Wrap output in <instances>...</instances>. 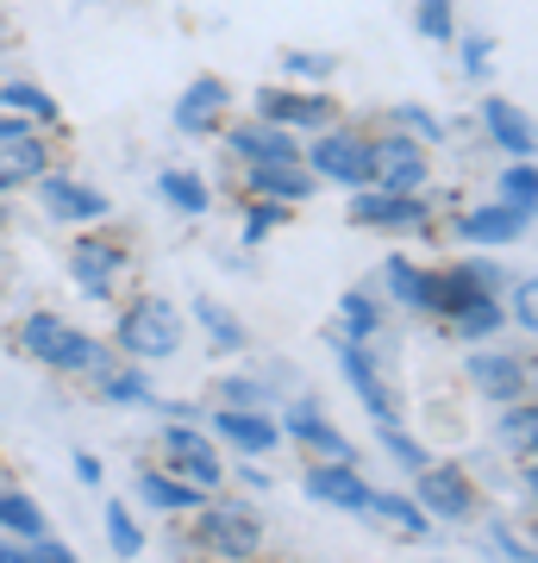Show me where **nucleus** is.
Returning <instances> with one entry per match:
<instances>
[{"instance_id": "nucleus-47", "label": "nucleus", "mask_w": 538, "mask_h": 563, "mask_svg": "<svg viewBox=\"0 0 538 563\" xmlns=\"http://www.w3.org/2000/svg\"><path fill=\"white\" fill-rule=\"evenodd\" d=\"M0 239H7V207H0Z\"/></svg>"}, {"instance_id": "nucleus-6", "label": "nucleus", "mask_w": 538, "mask_h": 563, "mask_svg": "<svg viewBox=\"0 0 538 563\" xmlns=\"http://www.w3.org/2000/svg\"><path fill=\"white\" fill-rule=\"evenodd\" d=\"M426 176H432V144L407 139L400 125L370 132V188H388V195H426Z\"/></svg>"}, {"instance_id": "nucleus-30", "label": "nucleus", "mask_w": 538, "mask_h": 563, "mask_svg": "<svg viewBox=\"0 0 538 563\" xmlns=\"http://www.w3.org/2000/svg\"><path fill=\"white\" fill-rule=\"evenodd\" d=\"M0 539H13V544L44 539V507L32 495H20V488H0Z\"/></svg>"}, {"instance_id": "nucleus-11", "label": "nucleus", "mask_w": 538, "mask_h": 563, "mask_svg": "<svg viewBox=\"0 0 538 563\" xmlns=\"http://www.w3.org/2000/svg\"><path fill=\"white\" fill-rule=\"evenodd\" d=\"M282 439H295L300 451H307V457H326V463H358V444L344 439L339 426L326 420V407L314 401V395H300L295 407H288V413H282Z\"/></svg>"}, {"instance_id": "nucleus-23", "label": "nucleus", "mask_w": 538, "mask_h": 563, "mask_svg": "<svg viewBox=\"0 0 538 563\" xmlns=\"http://www.w3.org/2000/svg\"><path fill=\"white\" fill-rule=\"evenodd\" d=\"M451 232H458V244H488V251H495V244L526 239V232H532V220H526V213H514L507 201H495V207H470Z\"/></svg>"}, {"instance_id": "nucleus-36", "label": "nucleus", "mask_w": 538, "mask_h": 563, "mask_svg": "<svg viewBox=\"0 0 538 563\" xmlns=\"http://www.w3.org/2000/svg\"><path fill=\"white\" fill-rule=\"evenodd\" d=\"M288 213H295V207H282V201H263V195H244V244H263V239H276L282 225H288Z\"/></svg>"}, {"instance_id": "nucleus-18", "label": "nucleus", "mask_w": 538, "mask_h": 563, "mask_svg": "<svg viewBox=\"0 0 538 563\" xmlns=\"http://www.w3.org/2000/svg\"><path fill=\"white\" fill-rule=\"evenodd\" d=\"M207 420H213V439H226L232 451H244V457H270L282 444V426H276L270 407H213Z\"/></svg>"}, {"instance_id": "nucleus-8", "label": "nucleus", "mask_w": 538, "mask_h": 563, "mask_svg": "<svg viewBox=\"0 0 538 563\" xmlns=\"http://www.w3.org/2000/svg\"><path fill=\"white\" fill-rule=\"evenodd\" d=\"M251 113H257V120H270V125H282V132H295V139L326 132L332 120H344L339 101H332L326 88H295V81H270V88H257Z\"/></svg>"}, {"instance_id": "nucleus-4", "label": "nucleus", "mask_w": 538, "mask_h": 563, "mask_svg": "<svg viewBox=\"0 0 538 563\" xmlns=\"http://www.w3.org/2000/svg\"><path fill=\"white\" fill-rule=\"evenodd\" d=\"M195 551H207L213 563H251L263 558V520L251 501H226L207 495L195 507Z\"/></svg>"}, {"instance_id": "nucleus-15", "label": "nucleus", "mask_w": 538, "mask_h": 563, "mask_svg": "<svg viewBox=\"0 0 538 563\" xmlns=\"http://www.w3.org/2000/svg\"><path fill=\"white\" fill-rule=\"evenodd\" d=\"M220 139H226V151H232L239 169H251V163H300V139H295V132L257 120V113H251V120H226Z\"/></svg>"}, {"instance_id": "nucleus-14", "label": "nucleus", "mask_w": 538, "mask_h": 563, "mask_svg": "<svg viewBox=\"0 0 538 563\" xmlns=\"http://www.w3.org/2000/svg\"><path fill=\"white\" fill-rule=\"evenodd\" d=\"M226 113H232V81L226 76H195L176 95V107H169V120H176L182 139H213L226 125Z\"/></svg>"}, {"instance_id": "nucleus-27", "label": "nucleus", "mask_w": 538, "mask_h": 563, "mask_svg": "<svg viewBox=\"0 0 538 563\" xmlns=\"http://www.w3.org/2000/svg\"><path fill=\"white\" fill-rule=\"evenodd\" d=\"M139 501H144V507H157V514H195L207 495H200L195 483L169 476V470H139Z\"/></svg>"}, {"instance_id": "nucleus-34", "label": "nucleus", "mask_w": 538, "mask_h": 563, "mask_svg": "<svg viewBox=\"0 0 538 563\" xmlns=\"http://www.w3.org/2000/svg\"><path fill=\"white\" fill-rule=\"evenodd\" d=\"M532 439H538L532 395H526V401H507V407H501V444H507V451H519V463H532Z\"/></svg>"}, {"instance_id": "nucleus-33", "label": "nucleus", "mask_w": 538, "mask_h": 563, "mask_svg": "<svg viewBox=\"0 0 538 563\" xmlns=\"http://www.w3.org/2000/svg\"><path fill=\"white\" fill-rule=\"evenodd\" d=\"M276 69H282V81H295V88H326V81L339 76V57H332V51H282Z\"/></svg>"}, {"instance_id": "nucleus-48", "label": "nucleus", "mask_w": 538, "mask_h": 563, "mask_svg": "<svg viewBox=\"0 0 538 563\" xmlns=\"http://www.w3.org/2000/svg\"><path fill=\"white\" fill-rule=\"evenodd\" d=\"M251 563H257V558H251Z\"/></svg>"}, {"instance_id": "nucleus-1", "label": "nucleus", "mask_w": 538, "mask_h": 563, "mask_svg": "<svg viewBox=\"0 0 538 563\" xmlns=\"http://www.w3.org/2000/svg\"><path fill=\"white\" fill-rule=\"evenodd\" d=\"M182 339H188V325H182V307L169 301V295H132V301H120V313H113L107 351H120V357H132V363H163V357L182 351Z\"/></svg>"}, {"instance_id": "nucleus-35", "label": "nucleus", "mask_w": 538, "mask_h": 563, "mask_svg": "<svg viewBox=\"0 0 538 563\" xmlns=\"http://www.w3.org/2000/svg\"><path fill=\"white\" fill-rule=\"evenodd\" d=\"M501 201L514 207V213H526V220L538 213V176H532V157H507V169H501Z\"/></svg>"}, {"instance_id": "nucleus-46", "label": "nucleus", "mask_w": 538, "mask_h": 563, "mask_svg": "<svg viewBox=\"0 0 538 563\" xmlns=\"http://www.w3.org/2000/svg\"><path fill=\"white\" fill-rule=\"evenodd\" d=\"M76 483H88V488L100 483V457H88V451H76Z\"/></svg>"}, {"instance_id": "nucleus-40", "label": "nucleus", "mask_w": 538, "mask_h": 563, "mask_svg": "<svg viewBox=\"0 0 538 563\" xmlns=\"http://www.w3.org/2000/svg\"><path fill=\"white\" fill-rule=\"evenodd\" d=\"M100 520H107V544H113V558H139V551H144L139 520H132L120 501H107V514H100Z\"/></svg>"}, {"instance_id": "nucleus-7", "label": "nucleus", "mask_w": 538, "mask_h": 563, "mask_svg": "<svg viewBox=\"0 0 538 563\" xmlns=\"http://www.w3.org/2000/svg\"><path fill=\"white\" fill-rule=\"evenodd\" d=\"M157 444H163V470H169V476L195 483L200 495H220V488H226V457H220V444H213V432H200L195 420H169Z\"/></svg>"}, {"instance_id": "nucleus-38", "label": "nucleus", "mask_w": 538, "mask_h": 563, "mask_svg": "<svg viewBox=\"0 0 538 563\" xmlns=\"http://www.w3.org/2000/svg\"><path fill=\"white\" fill-rule=\"evenodd\" d=\"M388 125H400V132H407V139H419V144H444V120L432 113V107H419V101L388 107Z\"/></svg>"}, {"instance_id": "nucleus-41", "label": "nucleus", "mask_w": 538, "mask_h": 563, "mask_svg": "<svg viewBox=\"0 0 538 563\" xmlns=\"http://www.w3.org/2000/svg\"><path fill=\"white\" fill-rule=\"evenodd\" d=\"M376 439H382V451H388V457H395L400 470H407V476L432 463V451H426L419 439H407V432H400V420H395V426H376Z\"/></svg>"}, {"instance_id": "nucleus-3", "label": "nucleus", "mask_w": 538, "mask_h": 563, "mask_svg": "<svg viewBox=\"0 0 538 563\" xmlns=\"http://www.w3.org/2000/svg\"><path fill=\"white\" fill-rule=\"evenodd\" d=\"M132 276V244L113 232V225H81L76 244H69V282H76L81 301H113Z\"/></svg>"}, {"instance_id": "nucleus-31", "label": "nucleus", "mask_w": 538, "mask_h": 563, "mask_svg": "<svg viewBox=\"0 0 538 563\" xmlns=\"http://www.w3.org/2000/svg\"><path fill=\"white\" fill-rule=\"evenodd\" d=\"M339 339H358V344H370L382 332V301L370 295V288H344L339 295Z\"/></svg>"}, {"instance_id": "nucleus-25", "label": "nucleus", "mask_w": 538, "mask_h": 563, "mask_svg": "<svg viewBox=\"0 0 538 563\" xmlns=\"http://www.w3.org/2000/svg\"><path fill=\"white\" fill-rule=\"evenodd\" d=\"M0 113L39 125V132H57V125H63V107L44 95L39 81H0Z\"/></svg>"}, {"instance_id": "nucleus-13", "label": "nucleus", "mask_w": 538, "mask_h": 563, "mask_svg": "<svg viewBox=\"0 0 538 563\" xmlns=\"http://www.w3.org/2000/svg\"><path fill=\"white\" fill-rule=\"evenodd\" d=\"M32 195H39L44 220H57V225H100V220H107V195L88 188V181H76L69 169L39 176V181H32Z\"/></svg>"}, {"instance_id": "nucleus-22", "label": "nucleus", "mask_w": 538, "mask_h": 563, "mask_svg": "<svg viewBox=\"0 0 538 563\" xmlns=\"http://www.w3.org/2000/svg\"><path fill=\"white\" fill-rule=\"evenodd\" d=\"M314 169L307 163H251L244 169V195H263V201H282V207H300L314 201Z\"/></svg>"}, {"instance_id": "nucleus-16", "label": "nucleus", "mask_w": 538, "mask_h": 563, "mask_svg": "<svg viewBox=\"0 0 538 563\" xmlns=\"http://www.w3.org/2000/svg\"><path fill=\"white\" fill-rule=\"evenodd\" d=\"M51 169H57L51 132L25 125V132H7V139H0V195H20V188H32L39 176H51Z\"/></svg>"}, {"instance_id": "nucleus-29", "label": "nucleus", "mask_w": 538, "mask_h": 563, "mask_svg": "<svg viewBox=\"0 0 538 563\" xmlns=\"http://www.w3.org/2000/svg\"><path fill=\"white\" fill-rule=\"evenodd\" d=\"M195 320H200V332H207V344H213L220 357H239L244 344H251V332L239 325V313H226L213 295H200V301H195Z\"/></svg>"}, {"instance_id": "nucleus-26", "label": "nucleus", "mask_w": 538, "mask_h": 563, "mask_svg": "<svg viewBox=\"0 0 538 563\" xmlns=\"http://www.w3.org/2000/svg\"><path fill=\"white\" fill-rule=\"evenodd\" d=\"M157 195H163V207H176L182 220L213 213V188H207L200 169H157Z\"/></svg>"}, {"instance_id": "nucleus-19", "label": "nucleus", "mask_w": 538, "mask_h": 563, "mask_svg": "<svg viewBox=\"0 0 538 563\" xmlns=\"http://www.w3.org/2000/svg\"><path fill=\"white\" fill-rule=\"evenodd\" d=\"M339 363H344V383L358 388L363 407H370V420H376V426H395V420H400V401L382 388L376 351H370V344H358V339H339Z\"/></svg>"}, {"instance_id": "nucleus-5", "label": "nucleus", "mask_w": 538, "mask_h": 563, "mask_svg": "<svg viewBox=\"0 0 538 563\" xmlns=\"http://www.w3.org/2000/svg\"><path fill=\"white\" fill-rule=\"evenodd\" d=\"M300 163L314 169V181H339V188H370V132L363 125L332 120L326 132H307Z\"/></svg>"}, {"instance_id": "nucleus-12", "label": "nucleus", "mask_w": 538, "mask_h": 563, "mask_svg": "<svg viewBox=\"0 0 538 563\" xmlns=\"http://www.w3.org/2000/svg\"><path fill=\"white\" fill-rule=\"evenodd\" d=\"M432 220L426 195H388V188H351V225L363 232H419Z\"/></svg>"}, {"instance_id": "nucleus-39", "label": "nucleus", "mask_w": 538, "mask_h": 563, "mask_svg": "<svg viewBox=\"0 0 538 563\" xmlns=\"http://www.w3.org/2000/svg\"><path fill=\"white\" fill-rule=\"evenodd\" d=\"M276 395H270V383L263 376H220L213 383V407H270Z\"/></svg>"}, {"instance_id": "nucleus-42", "label": "nucleus", "mask_w": 538, "mask_h": 563, "mask_svg": "<svg viewBox=\"0 0 538 563\" xmlns=\"http://www.w3.org/2000/svg\"><path fill=\"white\" fill-rule=\"evenodd\" d=\"M458 57H463V76H488V63H495V38L488 32H458Z\"/></svg>"}, {"instance_id": "nucleus-21", "label": "nucleus", "mask_w": 538, "mask_h": 563, "mask_svg": "<svg viewBox=\"0 0 538 563\" xmlns=\"http://www.w3.org/2000/svg\"><path fill=\"white\" fill-rule=\"evenodd\" d=\"M88 388H95L100 401H113V407H157V388H151V369H139L132 357L113 363V351L88 369Z\"/></svg>"}, {"instance_id": "nucleus-44", "label": "nucleus", "mask_w": 538, "mask_h": 563, "mask_svg": "<svg viewBox=\"0 0 538 563\" xmlns=\"http://www.w3.org/2000/svg\"><path fill=\"white\" fill-rule=\"evenodd\" d=\"M463 276L476 282V295H507V269H501L495 257H458Z\"/></svg>"}, {"instance_id": "nucleus-37", "label": "nucleus", "mask_w": 538, "mask_h": 563, "mask_svg": "<svg viewBox=\"0 0 538 563\" xmlns=\"http://www.w3.org/2000/svg\"><path fill=\"white\" fill-rule=\"evenodd\" d=\"M414 25H419V38L426 44H451L458 38V0H419Z\"/></svg>"}, {"instance_id": "nucleus-28", "label": "nucleus", "mask_w": 538, "mask_h": 563, "mask_svg": "<svg viewBox=\"0 0 538 563\" xmlns=\"http://www.w3.org/2000/svg\"><path fill=\"white\" fill-rule=\"evenodd\" d=\"M444 325H451V339H463V344H488L501 325H507V307H501V295H476V301H463Z\"/></svg>"}, {"instance_id": "nucleus-20", "label": "nucleus", "mask_w": 538, "mask_h": 563, "mask_svg": "<svg viewBox=\"0 0 538 563\" xmlns=\"http://www.w3.org/2000/svg\"><path fill=\"white\" fill-rule=\"evenodd\" d=\"M382 282L407 313H426V320H444V288H439V269H426L414 257H388L382 263Z\"/></svg>"}, {"instance_id": "nucleus-2", "label": "nucleus", "mask_w": 538, "mask_h": 563, "mask_svg": "<svg viewBox=\"0 0 538 563\" xmlns=\"http://www.w3.org/2000/svg\"><path fill=\"white\" fill-rule=\"evenodd\" d=\"M32 363H44V369H57V376H88L100 357H107V344L88 339L81 325H69L63 313H51V307H39V313H25L20 320V339H13Z\"/></svg>"}, {"instance_id": "nucleus-9", "label": "nucleus", "mask_w": 538, "mask_h": 563, "mask_svg": "<svg viewBox=\"0 0 538 563\" xmlns=\"http://www.w3.org/2000/svg\"><path fill=\"white\" fill-rule=\"evenodd\" d=\"M463 383L476 388L482 401H526L532 395V357H514V351H476L470 344V357H463Z\"/></svg>"}, {"instance_id": "nucleus-24", "label": "nucleus", "mask_w": 538, "mask_h": 563, "mask_svg": "<svg viewBox=\"0 0 538 563\" xmlns=\"http://www.w3.org/2000/svg\"><path fill=\"white\" fill-rule=\"evenodd\" d=\"M482 125H488V139H495L507 157H532V120H526V107H514L507 95H488V101H482Z\"/></svg>"}, {"instance_id": "nucleus-45", "label": "nucleus", "mask_w": 538, "mask_h": 563, "mask_svg": "<svg viewBox=\"0 0 538 563\" xmlns=\"http://www.w3.org/2000/svg\"><path fill=\"white\" fill-rule=\"evenodd\" d=\"M488 532H495V544H501V551H507V558H514V563H532V544H526V539H514V532H507V526H488Z\"/></svg>"}, {"instance_id": "nucleus-32", "label": "nucleus", "mask_w": 538, "mask_h": 563, "mask_svg": "<svg viewBox=\"0 0 538 563\" xmlns=\"http://www.w3.org/2000/svg\"><path fill=\"white\" fill-rule=\"evenodd\" d=\"M370 514L388 520L400 539H432V520H426V507H419L414 495H370Z\"/></svg>"}, {"instance_id": "nucleus-43", "label": "nucleus", "mask_w": 538, "mask_h": 563, "mask_svg": "<svg viewBox=\"0 0 538 563\" xmlns=\"http://www.w3.org/2000/svg\"><path fill=\"white\" fill-rule=\"evenodd\" d=\"M501 307H507V320H514L519 332H532V325H538V288L526 276L514 282V295H501Z\"/></svg>"}, {"instance_id": "nucleus-17", "label": "nucleus", "mask_w": 538, "mask_h": 563, "mask_svg": "<svg viewBox=\"0 0 538 563\" xmlns=\"http://www.w3.org/2000/svg\"><path fill=\"white\" fill-rule=\"evenodd\" d=\"M300 488H307V501L339 507V514H370V495H376V488L363 483V470H358V463H326V457L307 463Z\"/></svg>"}, {"instance_id": "nucleus-10", "label": "nucleus", "mask_w": 538, "mask_h": 563, "mask_svg": "<svg viewBox=\"0 0 538 563\" xmlns=\"http://www.w3.org/2000/svg\"><path fill=\"white\" fill-rule=\"evenodd\" d=\"M414 501L426 507V520H476V483L463 476V463H426L414 470Z\"/></svg>"}]
</instances>
